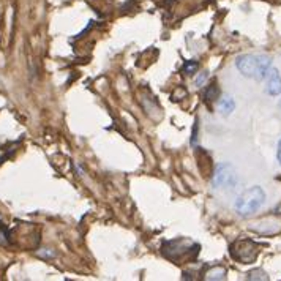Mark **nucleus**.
Listing matches in <instances>:
<instances>
[{"instance_id": "obj_1", "label": "nucleus", "mask_w": 281, "mask_h": 281, "mask_svg": "<svg viewBox=\"0 0 281 281\" xmlns=\"http://www.w3.org/2000/svg\"><path fill=\"white\" fill-rule=\"evenodd\" d=\"M236 66L245 78L254 79V81H264L268 70L272 68V58L268 56L245 54L237 57Z\"/></svg>"}, {"instance_id": "obj_2", "label": "nucleus", "mask_w": 281, "mask_h": 281, "mask_svg": "<svg viewBox=\"0 0 281 281\" xmlns=\"http://www.w3.org/2000/svg\"><path fill=\"white\" fill-rule=\"evenodd\" d=\"M266 202V193L260 186H252L245 190L236 200V212L240 216H250L256 214Z\"/></svg>"}, {"instance_id": "obj_3", "label": "nucleus", "mask_w": 281, "mask_h": 281, "mask_svg": "<svg viewBox=\"0 0 281 281\" xmlns=\"http://www.w3.org/2000/svg\"><path fill=\"white\" fill-rule=\"evenodd\" d=\"M258 253H259L258 245L253 242V240H248V238L236 240V242L230 245V256L242 264L254 262L258 258Z\"/></svg>"}, {"instance_id": "obj_4", "label": "nucleus", "mask_w": 281, "mask_h": 281, "mask_svg": "<svg viewBox=\"0 0 281 281\" xmlns=\"http://www.w3.org/2000/svg\"><path fill=\"white\" fill-rule=\"evenodd\" d=\"M196 246L198 245L190 244L188 240L176 238V240H170V242H166L163 245V254L172 260H184V259L192 258V250Z\"/></svg>"}, {"instance_id": "obj_5", "label": "nucleus", "mask_w": 281, "mask_h": 281, "mask_svg": "<svg viewBox=\"0 0 281 281\" xmlns=\"http://www.w3.org/2000/svg\"><path fill=\"white\" fill-rule=\"evenodd\" d=\"M214 186L220 190H228L232 188L237 184V172L236 169L229 163H222L216 166L215 176H214Z\"/></svg>"}, {"instance_id": "obj_6", "label": "nucleus", "mask_w": 281, "mask_h": 281, "mask_svg": "<svg viewBox=\"0 0 281 281\" xmlns=\"http://www.w3.org/2000/svg\"><path fill=\"white\" fill-rule=\"evenodd\" d=\"M266 92L272 96L281 94V76L276 68H270L266 76Z\"/></svg>"}, {"instance_id": "obj_7", "label": "nucleus", "mask_w": 281, "mask_h": 281, "mask_svg": "<svg viewBox=\"0 0 281 281\" xmlns=\"http://www.w3.org/2000/svg\"><path fill=\"white\" fill-rule=\"evenodd\" d=\"M236 109V102L230 96H223L222 100H220L218 103V111L222 116L228 117L229 114H232Z\"/></svg>"}, {"instance_id": "obj_8", "label": "nucleus", "mask_w": 281, "mask_h": 281, "mask_svg": "<svg viewBox=\"0 0 281 281\" xmlns=\"http://www.w3.org/2000/svg\"><path fill=\"white\" fill-rule=\"evenodd\" d=\"M226 268L222 266H215V267H210L207 268V272L204 274V280L208 281H215V280H224L226 278Z\"/></svg>"}, {"instance_id": "obj_9", "label": "nucleus", "mask_w": 281, "mask_h": 281, "mask_svg": "<svg viewBox=\"0 0 281 281\" xmlns=\"http://www.w3.org/2000/svg\"><path fill=\"white\" fill-rule=\"evenodd\" d=\"M218 95H220V88H218L216 82L207 86L206 90H204V98H206V102H208V103L215 102V100L218 98Z\"/></svg>"}, {"instance_id": "obj_10", "label": "nucleus", "mask_w": 281, "mask_h": 281, "mask_svg": "<svg viewBox=\"0 0 281 281\" xmlns=\"http://www.w3.org/2000/svg\"><path fill=\"white\" fill-rule=\"evenodd\" d=\"M198 70H199V64L196 62V60H188V62H185V65H184V73L188 74V76L194 74Z\"/></svg>"}, {"instance_id": "obj_11", "label": "nucleus", "mask_w": 281, "mask_h": 281, "mask_svg": "<svg viewBox=\"0 0 281 281\" xmlns=\"http://www.w3.org/2000/svg\"><path fill=\"white\" fill-rule=\"evenodd\" d=\"M8 244H10V230L0 222V246H6Z\"/></svg>"}, {"instance_id": "obj_12", "label": "nucleus", "mask_w": 281, "mask_h": 281, "mask_svg": "<svg viewBox=\"0 0 281 281\" xmlns=\"http://www.w3.org/2000/svg\"><path fill=\"white\" fill-rule=\"evenodd\" d=\"M246 278L248 280H268V275L264 272V270H260V268H254V270H252V272H248V275H246Z\"/></svg>"}, {"instance_id": "obj_13", "label": "nucleus", "mask_w": 281, "mask_h": 281, "mask_svg": "<svg viewBox=\"0 0 281 281\" xmlns=\"http://www.w3.org/2000/svg\"><path fill=\"white\" fill-rule=\"evenodd\" d=\"M206 81H207V73H202V74H200V76L196 79V86L200 87V86H202V82H206Z\"/></svg>"}, {"instance_id": "obj_14", "label": "nucleus", "mask_w": 281, "mask_h": 281, "mask_svg": "<svg viewBox=\"0 0 281 281\" xmlns=\"http://www.w3.org/2000/svg\"><path fill=\"white\" fill-rule=\"evenodd\" d=\"M276 158H278V163L281 164V139L278 142V150H276Z\"/></svg>"}, {"instance_id": "obj_15", "label": "nucleus", "mask_w": 281, "mask_h": 281, "mask_svg": "<svg viewBox=\"0 0 281 281\" xmlns=\"http://www.w3.org/2000/svg\"><path fill=\"white\" fill-rule=\"evenodd\" d=\"M5 160H6V156H0V164H2V163L5 162Z\"/></svg>"}, {"instance_id": "obj_16", "label": "nucleus", "mask_w": 281, "mask_h": 281, "mask_svg": "<svg viewBox=\"0 0 281 281\" xmlns=\"http://www.w3.org/2000/svg\"><path fill=\"white\" fill-rule=\"evenodd\" d=\"M0 222H2V215H0Z\"/></svg>"}, {"instance_id": "obj_17", "label": "nucleus", "mask_w": 281, "mask_h": 281, "mask_svg": "<svg viewBox=\"0 0 281 281\" xmlns=\"http://www.w3.org/2000/svg\"><path fill=\"white\" fill-rule=\"evenodd\" d=\"M280 108H281V103H280Z\"/></svg>"}]
</instances>
